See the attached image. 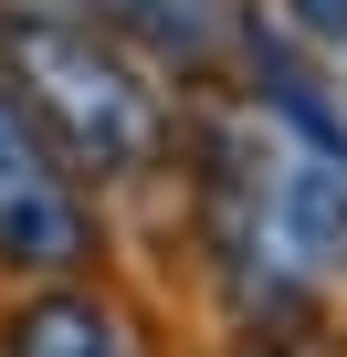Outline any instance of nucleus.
Returning <instances> with one entry per match:
<instances>
[{
	"instance_id": "nucleus-1",
	"label": "nucleus",
	"mask_w": 347,
	"mask_h": 357,
	"mask_svg": "<svg viewBox=\"0 0 347 357\" xmlns=\"http://www.w3.org/2000/svg\"><path fill=\"white\" fill-rule=\"evenodd\" d=\"M168 178L190 190L200 273L232 305V326L316 315V294L347 273V147L316 137L295 105H274L253 84H211L179 116Z\"/></svg>"
},
{
	"instance_id": "nucleus-4",
	"label": "nucleus",
	"mask_w": 347,
	"mask_h": 357,
	"mask_svg": "<svg viewBox=\"0 0 347 357\" xmlns=\"http://www.w3.org/2000/svg\"><path fill=\"white\" fill-rule=\"evenodd\" d=\"M0 357H158L137 305L84 263V273H43L0 305Z\"/></svg>"
},
{
	"instance_id": "nucleus-3",
	"label": "nucleus",
	"mask_w": 347,
	"mask_h": 357,
	"mask_svg": "<svg viewBox=\"0 0 347 357\" xmlns=\"http://www.w3.org/2000/svg\"><path fill=\"white\" fill-rule=\"evenodd\" d=\"M95 252H105V200L74 178V158L43 137L32 95L0 63V284L84 273Z\"/></svg>"
},
{
	"instance_id": "nucleus-2",
	"label": "nucleus",
	"mask_w": 347,
	"mask_h": 357,
	"mask_svg": "<svg viewBox=\"0 0 347 357\" xmlns=\"http://www.w3.org/2000/svg\"><path fill=\"white\" fill-rule=\"evenodd\" d=\"M0 63L95 200H137L179 168V84L116 43L84 0H0Z\"/></svg>"
},
{
	"instance_id": "nucleus-5",
	"label": "nucleus",
	"mask_w": 347,
	"mask_h": 357,
	"mask_svg": "<svg viewBox=\"0 0 347 357\" xmlns=\"http://www.w3.org/2000/svg\"><path fill=\"white\" fill-rule=\"evenodd\" d=\"M84 11L116 43H137L168 84H221L232 53H242V11L253 0H84Z\"/></svg>"
},
{
	"instance_id": "nucleus-6",
	"label": "nucleus",
	"mask_w": 347,
	"mask_h": 357,
	"mask_svg": "<svg viewBox=\"0 0 347 357\" xmlns=\"http://www.w3.org/2000/svg\"><path fill=\"white\" fill-rule=\"evenodd\" d=\"M284 22H295L316 53H347V0H284Z\"/></svg>"
}]
</instances>
